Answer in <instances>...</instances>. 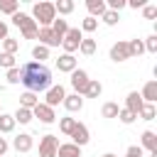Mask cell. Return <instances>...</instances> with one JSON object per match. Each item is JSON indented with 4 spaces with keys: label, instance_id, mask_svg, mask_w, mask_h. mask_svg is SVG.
Segmentation results:
<instances>
[{
    "label": "cell",
    "instance_id": "1f68e13d",
    "mask_svg": "<svg viewBox=\"0 0 157 157\" xmlns=\"http://www.w3.org/2000/svg\"><path fill=\"white\" fill-rule=\"evenodd\" d=\"M128 49H130V59L132 56H140V54H145V44H142V39H130L128 42Z\"/></svg>",
    "mask_w": 157,
    "mask_h": 157
},
{
    "label": "cell",
    "instance_id": "4316f807",
    "mask_svg": "<svg viewBox=\"0 0 157 157\" xmlns=\"http://www.w3.org/2000/svg\"><path fill=\"white\" fill-rule=\"evenodd\" d=\"M52 32H54L56 37H64V34L69 32V22H66L64 17H56V20L52 22Z\"/></svg>",
    "mask_w": 157,
    "mask_h": 157
},
{
    "label": "cell",
    "instance_id": "60d3db41",
    "mask_svg": "<svg viewBox=\"0 0 157 157\" xmlns=\"http://www.w3.org/2000/svg\"><path fill=\"white\" fill-rule=\"evenodd\" d=\"M7 83H20V66H15V69H7Z\"/></svg>",
    "mask_w": 157,
    "mask_h": 157
},
{
    "label": "cell",
    "instance_id": "7c38bea8",
    "mask_svg": "<svg viewBox=\"0 0 157 157\" xmlns=\"http://www.w3.org/2000/svg\"><path fill=\"white\" fill-rule=\"evenodd\" d=\"M12 147H15L17 152H29V150L34 147V137H32L29 132H20V135L12 137Z\"/></svg>",
    "mask_w": 157,
    "mask_h": 157
},
{
    "label": "cell",
    "instance_id": "ac0fdd59",
    "mask_svg": "<svg viewBox=\"0 0 157 157\" xmlns=\"http://www.w3.org/2000/svg\"><path fill=\"white\" fill-rule=\"evenodd\" d=\"M56 157H81V147L74 145V142H59Z\"/></svg>",
    "mask_w": 157,
    "mask_h": 157
},
{
    "label": "cell",
    "instance_id": "f1b7e54d",
    "mask_svg": "<svg viewBox=\"0 0 157 157\" xmlns=\"http://www.w3.org/2000/svg\"><path fill=\"white\" fill-rule=\"evenodd\" d=\"M44 59H49V49L42 47V44H34V47H32V61L44 64Z\"/></svg>",
    "mask_w": 157,
    "mask_h": 157
},
{
    "label": "cell",
    "instance_id": "4dcf8cb0",
    "mask_svg": "<svg viewBox=\"0 0 157 157\" xmlns=\"http://www.w3.org/2000/svg\"><path fill=\"white\" fill-rule=\"evenodd\" d=\"M0 12H5V15H15V12H20V2L17 0H0Z\"/></svg>",
    "mask_w": 157,
    "mask_h": 157
},
{
    "label": "cell",
    "instance_id": "7dc6e473",
    "mask_svg": "<svg viewBox=\"0 0 157 157\" xmlns=\"http://www.w3.org/2000/svg\"><path fill=\"white\" fill-rule=\"evenodd\" d=\"M0 113H2V108H0Z\"/></svg>",
    "mask_w": 157,
    "mask_h": 157
},
{
    "label": "cell",
    "instance_id": "9a60e30c",
    "mask_svg": "<svg viewBox=\"0 0 157 157\" xmlns=\"http://www.w3.org/2000/svg\"><path fill=\"white\" fill-rule=\"evenodd\" d=\"M69 113H78L81 108H83V98L78 96V93H66L64 96V103H61Z\"/></svg>",
    "mask_w": 157,
    "mask_h": 157
},
{
    "label": "cell",
    "instance_id": "30bf717a",
    "mask_svg": "<svg viewBox=\"0 0 157 157\" xmlns=\"http://www.w3.org/2000/svg\"><path fill=\"white\" fill-rule=\"evenodd\" d=\"M71 142L74 145H78V147H86L88 142H91V132H88V128L83 125V123H76V128L71 130Z\"/></svg>",
    "mask_w": 157,
    "mask_h": 157
},
{
    "label": "cell",
    "instance_id": "8d00e7d4",
    "mask_svg": "<svg viewBox=\"0 0 157 157\" xmlns=\"http://www.w3.org/2000/svg\"><path fill=\"white\" fill-rule=\"evenodd\" d=\"M118 120H120L123 125H132V123L137 120V115H132L130 110H125V108H120V113H118Z\"/></svg>",
    "mask_w": 157,
    "mask_h": 157
},
{
    "label": "cell",
    "instance_id": "e575fe53",
    "mask_svg": "<svg viewBox=\"0 0 157 157\" xmlns=\"http://www.w3.org/2000/svg\"><path fill=\"white\" fill-rule=\"evenodd\" d=\"M101 20H103V25H108V27H113V25H118V20H120V12H113V10H105V12L101 15Z\"/></svg>",
    "mask_w": 157,
    "mask_h": 157
},
{
    "label": "cell",
    "instance_id": "484cf974",
    "mask_svg": "<svg viewBox=\"0 0 157 157\" xmlns=\"http://www.w3.org/2000/svg\"><path fill=\"white\" fill-rule=\"evenodd\" d=\"M76 123H78V120H76V118H71V115H66V118H59V130H61V132L69 137V135H71V130L76 128Z\"/></svg>",
    "mask_w": 157,
    "mask_h": 157
},
{
    "label": "cell",
    "instance_id": "6da1fadb",
    "mask_svg": "<svg viewBox=\"0 0 157 157\" xmlns=\"http://www.w3.org/2000/svg\"><path fill=\"white\" fill-rule=\"evenodd\" d=\"M20 83L32 93L47 91L52 86V71L39 61H25L20 66Z\"/></svg>",
    "mask_w": 157,
    "mask_h": 157
},
{
    "label": "cell",
    "instance_id": "ffe728a7",
    "mask_svg": "<svg viewBox=\"0 0 157 157\" xmlns=\"http://www.w3.org/2000/svg\"><path fill=\"white\" fill-rule=\"evenodd\" d=\"M12 118H15V123H20V125H29V123L34 120L32 110H29V108H22V105H17V110L12 113Z\"/></svg>",
    "mask_w": 157,
    "mask_h": 157
},
{
    "label": "cell",
    "instance_id": "7402d4cb",
    "mask_svg": "<svg viewBox=\"0 0 157 157\" xmlns=\"http://www.w3.org/2000/svg\"><path fill=\"white\" fill-rule=\"evenodd\" d=\"M15 118L10 115V113H0V135H10L12 130H15Z\"/></svg>",
    "mask_w": 157,
    "mask_h": 157
},
{
    "label": "cell",
    "instance_id": "7bdbcfd3",
    "mask_svg": "<svg viewBox=\"0 0 157 157\" xmlns=\"http://www.w3.org/2000/svg\"><path fill=\"white\" fill-rule=\"evenodd\" d=\"M145 5H147V0H125V7H132V10L145 7Z\"/></svg>",
    "mask_w": 157,
    "mask_h": 157
},
{
    "label": "cell",
    "instance_id": "bcb514c9",
    "mask_svg": "<svg viewBox=\"0 0 157 157\" xmlns=\"http://www.w3.org/2000/svg\"><path fill=\"white\" fill-rule=\"evenodd\" d=\"M101 157H118V155H113V152H105V155H101Z\"/></svg>",
    "mask_w": 157,
    "mask_h": 157
},
{
    "label": "cell",
    "instance_id": "603a6c76",
    "mask_svg": "<svg viewBox=\"0 0 157 157\" xmlns=\"http://www.w3.org/2000/svg\"><path fill=\"white\" fill-rule=\"evenodd\" d=\"M96 49H98V44H96V39H91V37H83L81 44H78V52H81L83 56H93Z\"/></svg>",
    "mask_w": 157,
    "mask_h": 157
},
{
    "label": "cell",
    "instance_id": "836d02e7",
    "mask_svg": "<svg viewBox=\"0 0 157 157\" xmlns=\"http://www.w3.org/2000/svg\"><path fill=\"white\" fill-rule=\"evenodd\" d=\"M78 29H81V32H88V34H91V32H96V29H98V20H96V17H83V20H81V27H78Z\"/></svg>",
    "mask_w": 157,
    "mask_h": 157
},
{
    "label": "cell",
    "instance_id": "d6a6232c",
    "mask_svg": "<svg viewBox=\"0 0 157 157\" xmlns=\"http://www.w3.org/2000/svg\"><path fill=\"white\" fill-rule=\"evenodd\" d=\"M137 115H140L142 120H147V123H150V120H155V115H157V108H155V103H145V105L140 108V113H137Z\"/></svg>",
    "mask_w": 157,
    "mask_h": 157
},
{
    "label": "cell",
    "instance_id": "cb8c5ba5",
    "mask_svg": "<svg viewBox=\"0 0 157 157\" xmlns=\"http://www.w3.org/2000/svg\"><path fill=\"white\" fill-rule=\"evenodd\" d=\"M74 7H76V2L74 0H56L54 2V10H56V15L61 17V15H71L74 12Z\"/></svg>",
    "mask_w": 157,
    "mask_h": 157
},
{
    "label": "cell",
    "instance_id": "8992f818",
    "mask_svg": "<svg viewBox=\"0 0 157 157\" xmlns=\"http://www.w3.org/2000/svg\"><path fill=\"white\" fill-rule=\"evenodd\" d=\"M88 71L86 69H74L71 71V88H74V93H78L81 98H83V91H86V86H88Z\"/></svg>",
    "mask_w": 157,
    "mask_h": 157
},
{
    "label": "cell",
    "instance_id": "d4e9b609",
    "mask_svg": "<svg viewBox=\"0 0 157 157\" xmlns=\"http://www.w3.org/2000/svg\"><path fill=\"white\" fill-rule=\"evenodd\" d=\"M37 103H39V96L32 93V91H25V93L20 96V105H22V108H29V110H32Z\"/></svg>",
    "mask_w": 157,
    "mask_h": 157
},
{
    "label": "cell",
    "instance_id": "f6af8a7d",
    "mask_svg": "<svg viewBox=\"0 0 157 157\" xmlns=\"http://www.w3.org/2000/svg\"><path fill=\"white\" fill-rule=\"evenodd\" d=\"M10 150V142L5 140V137H0V157H5V152Z\"/></svg>",
    "mask_w": 157,
    "mask_h": 157
},
{
    "label": "cell",
    "instance_id": "2e32d148",
    "mask_svg": "<svg viewBox=\"0 0 157 157\" xmlns=\"http://www.w3.org/2000/svg\"><path fill=\"white\" fill-rule=\"evenodd\" d=\"M142 105H145V101L140 98V93H137V91H130V93H128V98H125V110H130L132 115H137Z\"/></svg>",
    "mask_w": 157,
    "mask_h": 157
},
{
    "label": "cell",
    "instance_id": "52a82bcc",
    "mask_svg": "<svg viewBox=\"0 0 157 157\" xmlns=\"http://www.w3.org/2000/svg\"><path fill=\"white\" fill-rule=\"evenodd\" d=\"M56 147H59V137L56 135H42L39 140V157H56Z\"/></svg>",
    "mask_w": 157,
    "mask_h": 157
},
{
    "label": "cell",
    "instance_id": "83f0119b",
    "mask_svg": "<svg viewBox=\"0 0 157 157\" xmlns=\"http://www.w3.org/2000/svg\"><path fill=\"white\" fill-rule=\"evenodd\" d=\"M2 52L15 56V54L20 52V39H15V37H7V39H2Z\"/></svg>",
    "mask_w": 157,
    "mask_h": 157
},
{
    "label": "cell",
    "instance_id": "277c9868",
    "mask_svg": "<svg viewBox=\"0 0 157 157\" xmlns=\"http://www.w3.org/2000/svg\"><path fill=\"white\" fill-rule=\"evenodd\" d=\"M81 39H83V32H81L78 27H69V32L61 37V49H64V54H74V52H78Z\"/></svg>",
    "mask_w": 157,
    "mask_h": 157
},
{
    "label": "cell",
    "instance_id": "74e56055",
    "mask_svg": "<svg viewBox=\"0 0 157 157\" xmlns=\"http://www.w3.org/2000/svg\"><path fill=\"white\" fill-rule=\"evenodd\" d=\"M142 44H145V52L155 54V52H157V34H150L147 39H142Z\"/></svg>",
    "mask_w": 157,
    "mask_h": 157
},
{
    "label": "cell",
    "instance_id": "e0dca14e",
    "mask_svg": "<svg viewBox=\"0 0 157 157\" xmlns=\"http://www.w3.org/2000/svg\"><path fill=\"white\" fill-rule=\"evenodd\" d=\"M140 150L157 152V132H152V130H145V132L140 135Z\"/></svg>",
    "mask_w": 157,
    "mask_h": 157
},
{
    "label": "cell",
    "instance_id": "d590c367",
    "mask_svg": "<svg viewBox=\"0 0 157 157\" xmlns=\"http://www.w3.org/2000/svg\"><path fill=\"white\" fill-rule=\"evenodd\" d=\"M0 66H2V69H15V66H17V59H15L12 54L0 52Z\"/></svg>",
    "mask_w": 157,
    "mask_h": 157
},
{
    "label": "cell",
    "instance_id": "d6986e66",
    "mask_svg": "<svg viewBox=\"0 0 157 157\" xmlns=\"http://www.w3.org/2000/svg\"><path fill=\"white\" fill-rule=\"evenodd\" d=\"M86 10H88V17L101 20V15H103L108 7H105V0H86Z\"/></svg>",
    "mask_w": 157,
    "mask_h": 157
},
{
    "label": "cell",
    "instance_id": "9c48e42d",
    "mask_svg": "<svg viewBox=\"0 0 157 157\" xmlns=\"http://www.w3.org/2000/svg\"><path fill=\"white\" fill-rule=\"evenodd\" d=\"M39 44L47 47V49H54V47H61V37H56L52 32V27H39V34H37Z\"/></svg>",
    "mask_w": 157,
    "mask_h": 157
},
{
    "label": "cell",
    "instance_id": "5bb4252c",
    "mask_svg": "<svg viewBox=\"0 0 157 157\" xmlns=\"http://www.w3.org/2000/svg\"><path fill=\"white\" fill-rule=\"evenodd\" d=\"M56 69H59L61 74H71L74 69H78V66H76V56H74V54H61V56L56 59Z\"/></svg>",
    "mask_w": 157,
    "mask_h": 157
},
{
    "label": "cell",
    "instance_id": "44dd1931",
    "mask_svg": "<svg viewBox=\"0 0 157 157\" xmlns=\"http://www.w3.org/2000/svg\"><path fill=\"white\" fill-rule=\"evenodd\" d=\"M101 93H103V83L98 78H91L88 86H86V91H83V98H98Z\"/></svg>",
    "mask_w": 157,
    "mask_h": 157
},
{
    "label": "cell",
    "instance_id": "3957f363",
    "mask_svg": "<svg viewBox=\"0 0 157 157\" xmlns=\"http://www.w3.org/2000/svg\"><path fill=\"white\" fill-rule=\"evenodd\" d=\"M10 20H12V25H15V27H20L22 39H37L39 27H37V22H34V20H32L27 12H15Z\"/></svg>",
    "mask_w": 157,
    "mask_h": 157
},
{
    "label": "cell",
    "instance_id": "ee69618b",
    "mask_svg": "<svg viewBox=\"0 0 157 157\" xmlns=\"http://www.w3.org/2000/svg\"><path fill=\"white\" fill-rule=\"evenodd\" d=\"M7 32H10V25H7V22H5V20H0V42H2V39H7V37H10V34H7Z\"/></svg>",
    "mask_w": 157,
    "mask_h": 157
},
{
    "label": "cell",
    "instance_id": "ba28073f",
    "mask_svg": "<svg viewBox=\"0 0 157 157\" xmlns=\"http://www.w3.org/2000/svg\"><path fill=\"white\" fill-rule=\"evenodd\" d=\"M32 115H34L39 123H44V125H52V123L56 120V113H54V108H49V105H47V103H42V101H39V103L32 108Z\"/></svg>",
    "mask_w": 157,
    "mask_h": 157
},
{
    "label": "cell",
    "instance_id": "7a4b0ae2",
    "mask_svg": "<svg viewBox=\"0 0 157 157\" xmlns=\"http://www.w3.org/2000/svg\"><path fill=\"white\" fill-rule=\"evenodd\" d=\"M37 27H52V22L56 20V10H54V2H47V0H39L32 5V15H29Z\"/></svg>",
    "mask_w": 157,
    "mask_h": 157
},
{
    "label": "cell",
    "instance_id": "8fae6325",
    "mask_svg": "<svg viewBox=\"0 0 157 157\" xmlns=\"http://www.w3.org/2000/svg\"><path fill=\"white\" fill-rule=\"evenodd\" d=\"M110 59H113L115 64H120V61H128V59H130V49H128V42L118 39V42L110 47Z\"/></svg>",
    "mask_w": 157,
    "mask_h": 157
},
{
    "label": "cell",
    "instance_id": "f35d334b",
    "mask_svg": "<svg viewBox=\"0 0 157 157\" xmlns=\"http://www.w3.org/2000/svg\"><path fill=\"white\" fill-rule=\"evenodd\" d=\"M142 17H145V20H155V17H157V5H150V2H147V5L142 7Z\"/></svg>",
    "mask_w": 157,
    "mask_h": 157
},
{
    "label": "cell",
    "instance_id": "f546056e",
    "mask_svg": "<svg viewBox=\"0 0 157 157\" xmlns=\"http://www.w3.org/2000/svg\"><path fill=\"white\" fill-rule=\"evenodd\" d=\"M118 113H120V105L113 103V101L103 103V108H101V115H103V118H118Z\"/></svg>",
    "mask_w": 157,
    "mask_h": 157
},
{
    "label": "cell",
    "instance_id": "ab89813d",
    "mask_svg": "<svg viewBox=\"0 0 157 157\" xmlns=\"http://www.w3.org/2000/svg\"><path fill=\"white\" fill-rule=\"evenodd\" d=\"M105 7L113 10V12H120V10H125V0H108Z\"/></svg>",
    "mask_w": 157,
    "mask_h": 157
},
{
    "label": "cell",
    "instance_id": "5b68a950",
    "mask_svg": "<svg viewBox=\"0 0 157 157\" xmlns=\"http://www.w3.org/2000/svg\"><path fill=\"white\" fill-rule=\"evenodd\" d=\"M64 96H66L64 86H61V83H52V86L44 91V101H42V103H47L49 108H56L59 103H64Z\"/></svg>",
    "mask_w": 157,
    "mask_h": 157
},
{
    "label": "cell",
    "instance_id": "4fadbf2b",
    "mask_svg": "<svg viewBox=\"0 0 157 157\" xmlns=\"http://www.w3.org/2000/svg\"><path fill=\"white\" fill-rule=\"evenodd\" d=\"M140 98H142L145 103H157V78H150V81L142 86Z\"/></svg>",
    "mask_w": 157,
    "mask_h": 157
},
{
    "label": "cell",
    "instance_id": "b9f144b4",
    "mask_svg": "<svg viewBox=\"0 0 157 157\" xmlns=\"http://www.w3.org/2000/svg\"><path fill=\"white\" fill-rule=\"evenodd\" d=\"M125 157H142V150H140V145H130V147L125 150Z\"/></svg>",
    "mask_w": 157,
    "mask_h": 157
}]
</instances>
